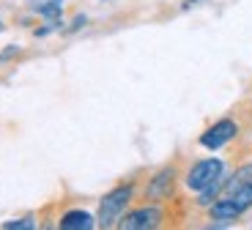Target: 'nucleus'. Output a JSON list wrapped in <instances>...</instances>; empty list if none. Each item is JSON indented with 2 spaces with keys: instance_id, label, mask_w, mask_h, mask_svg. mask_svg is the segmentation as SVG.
Listing matches in <instances>:
<instances>
[{
  "instance_id": "nucleus-1",
  "label": "nucleus",
  "mask_w": 252,
  "mask_h": 230,
  "mask_svg": "<svg viewBox=\"0 0 252 230\" xmlns=\"http://www.w3.org/2000/svg\"><path fill=\"white\" fill-rule=\"evenodd\" d=\"M132 200H134V184H121V187L110 189V192L99 200L96 225H99V228H115L118 219L126 214V208H129Z\"/></svg>"
},
{
  "instance_id": "nucleus-2",
  "label": "nucleus",
  "mask_w": 252,
  "mask_h": 230,
  "mask_svg": "<svg viewBox=\"0 0 252 230\" xmlns=\"http://www.w3.org/2000/svg\"><path fill=\"white\" fill-rule=\"evenodd\" d=\"M225 173H227V164L222 162V159H200V162H195L189 167L184 184H187V189H192V192H203V189L211 187V184H214L217 178H222Z\"/></svg>"
},
{
  "instance_id": "nucleus-3",
  "label": "nucleus",
  "mask_w": 252,
  "mask_h": 230,
  "mask_svg": "<svg viewBox=\"0 0 252 230\" xmlns=\"http://www.w3.org/2000/svg\"><path fill=\"white\" fill-rule=\"evenodd\" d=\"M162 219H164V211L159 205H143V208H134V211L124 214L115 228H121V230H154L162 225Z\"/></svg>"
},
{
  "instance_id": "nucleus-4",
  "label": "nucleus",
  "mask_w": 252,
  "mask_h": 230,
  "mask_svg": "<svg viewBox=\"0 0 252 230\" xmlns=\"http://www.w3.org/2000/svg\"><path fill=\"white\" fill-rule=\"evenodd\" d=\"M236 134H239V124H236L233 118H220L217 124H211L203 131L197 143L208 151H220V148H225L230 140H236Z\"/></svg>"
},
{
  "instance_id": "nucleus-5",
  "label": "nucleus",
  "mask_w": 252,
  "mask_h": 230,
  "mask_svg": "<svg viewBox=\"0 0 252 230\" xmlns=\"http://www.w3.org/2000/svg\"><path fill=\"white\" fill-rule=\"evenodd\" d=\"M176 167H162L159 173H154L151 178H148V184H145V200H164V197H170L173 189H176Z\"/></svg>"
},
{
  "instance_id": "nucleus-6",
  "label": "nucleus",
  "mask_w": 252,
  "mask_h": 230,
  "mask_svg": "<svg viewBox=\"0 0 252 230\" xmlns=\"http://www.w3.org/2000/svg\"><path fill=\"white\" fill-rule=\"evenodd\" d=\"M61 230H94L96 228V217L82 208H74V211H66L58 222Z\"/></svg>"
},
{
  "instance_id": "nucleus-7",
  "label": "nucleus",
  "mask_w": 252,
  "mask_h": 230,
  "mask_svg": "<svg viewBox=\"0 0 252 230\" xmlns=\"http://www.w3.org/2000/svg\"><path fill=\"white\" fill-rule=\"evenodd\" d=\"M28 8L44 19H61L63 0H28Z\"/></svg>"
},
{
  "instance_id": "nucleus-8",
  "label": "nucleus",
  "mask_w": 252,
  "mask_h": 230,
  "mask_svg": "<svg viewBox=\"0 0 252 230\" xmlns=\"http://www.w3.org/2000/svg\"><path fill=\"white\" fill-rule=\"evenodd\" d=\"M247 181H252V164H241L236 173L227 175L225 189H233V187H239V184H247Z\"/></svg>"
},
{
  "instance_id": "nucleus-9",
  "label": "nucleus",
  "mask_w": 252,
  "mask_h": 230,
  "mask_svg": "<svg viewBox=\"0 0 252 230\" xmlns=\"http://www.w3.org/2000/svg\"><path fill=\"white\" fill-rule=\"evenodd\" d=\"M33 228H36V219L33 217H22V219L3 222V230H33Z\"/></svg>"
},
{
  "instance_id": "nucleus-10",
  "label": "nucleus",
  "mask_w": 252,
  "mask_h": 230,
  "mask_svg": "<svg viewBox=\"0 0 252 230\" xmlns=\"http://www.w3.org/2000/svg\"><path fill=\"white\" fill-rule=\"evenodd\" d=\"M85 25H88V17H85V14H77V17L71 19V25L66 28V33H77V31H82Z\"/></svg>"
},
{
  "instance_id": "nucleus-11",
  "label": "nucleus",
  "mask_w": 252,
  "mask_h": 230,
  "mask_svg": "<svg viewBox=\"0 0 252 230\" xmlns=\"http://www.w3.org/2000/svg\"><path fill=\"white\" fill-rule=\"evenodd\" d=\"M19 50H22V47H17V44H8V50L0 52V63H6V61H11V58H17Z\"/></svg>"
},
{
  "instance_id": "nucleus-12",
  "label": "nucleus",
  "mask_w": 252,
  "mask_h": 230,
  "mask_svg": "<svg viewBox=\"0 0 252 230\" xmlns=\"http://www.w3.org/2000/svg\"><path fill=\"white\" fill-rule=\"evenodd\" d=\"M200 3H206V0H184V3H181V11H189V8L200 6Z\"/></svg>"
},
{
  "instance_id": "nucleus-13",
  "label": "nucleus",
  "mask_w": 252,
  "mask_h": 230,
  "mask_svg": "<svg viewBox=\"0 0 252 230\" xmlns=\"http://www.w3.org/2000/svg\"><path fill=\"white\" fill-rule=\"evenodd\" d=\"M0 31H3V22H0Z\"/></svg>"
}]
</instances>
